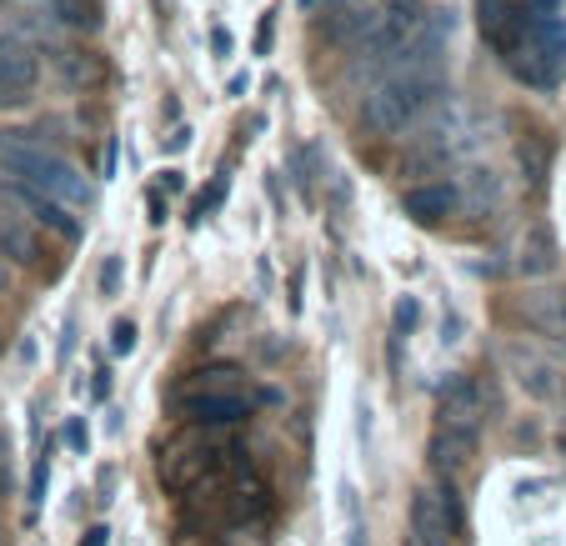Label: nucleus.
I'll return each mask as SVG.
<instances>
[{
    "label": "nucleus",
    "instance_id": "f257e3e1",
    "mask_svg": "<svg viewBox=\"0 0 566 546\" xmlns=\"http://www.w3.org/2000/svg\"><path fill=\"white\" fill-rule=\"evenodd\" d=\"M447 96V75H381L356 106V126L371 140H401L421 120H431V111Z\"/></svg>",
    "mask_w": 566,
    "mask_h": 546
},
{
    "label": "nucleus",
    "instance_id": "f03ea898",
    "mask_svg": "<svg viewBox=\"0 0 566 546\" xmlns=\"http://www.w3.org/2000/svg\"><path fill=\"white\" fill-rule=\"evenodd\" d=\"M235 472H251V461L241 447H231V441H216V437H201V427L191 431V437H181L176 447H166V456H160L156 476L166 492H191V486H221L226 476Z\"/></svg>",
    "mask_w": 566,
    "mask_h": 546
},
{
    "label": "nucleus",
    "instance_id": "7ed1b4c3",
    "mask_svg": "<svg viewBox=\"0 0 566 546\" xmlns=\"http://www.w3.org/2000/svg\"><path fill=\"white\" fill-rule=\"evenodd\" d=\"M0 166H6V176H21V181H31L35 191L55 196V201L65 206H96V186H91V176H81V166L65 161L61 150L51 146H0Z\"/></svg>",
    "mask_w": 566,
    "mask_h": 546
},
{
    "label": "nucleus",
    "instance_id": "20e7f679",
    "mask_svg": "<svg viewBox=\"0 0 566 546\" xmlns=\"http://www.w3.org/2000/svg\"><path fill=\"white\" fill-rule=\"evenodd\" d=\"M461 140H467V130H461L457 120H441V126H427V120H421L417 130H407V146L396 156V176H401V181L441 176L447 166H457Z\"/></svg>",
    "mask_w": 566,
    "mask_h": 546
},
{
    "label": "nucleus",
    "instance_id": "39448f33",
    "mask_svg": "<svg viewBox=\"0 0 566 546\" xmlns=\"http://www.w3.org/2000/svg\"><path fill=\"white\" fill-rule=\"evenodd\" d=\"M0 201H11L25 221L45 225V231H51L55 241H65V246H75V241L86 237V221L75 216V206H65V201H55V196L35 191V186L21 181V176H6V181H0Z\"/></svg>",
    "mask_w": 566,
    "mask_h": 546
},
{
    "label": "nucleus",
    "instance_id": "423d86ee",
    "mask_svg": "<svg viewBox=\"0 0 566 546\" xmlns=\"http://www.w3.org/2000/svg\"><path fill=\"white\" fill-rule=\"evenodd\" d=\"M401 211L407 221H417L421 231H437L451 216H461V186L447 181V176H427V181H407L401 191Z\"/></svg>",
    "mask_w": 566,
    "mask_h": 546
},
{
    "label": "nucleus",
    "instance_id": "0eeeda50",
    "mask_svg": "<svg viewBox=\"0 0 566 546\" xmlns=\"http://www.w3.org/2000/svg\"><path fill=\"white\" fill-rule=\"evenodd\" d=\"M171 407L181 411L186 427L216 431V427H235V421H247L251 411H256V401H251L247 391H241V386H231V391H201V397H176Z\"/></svg>",
    "mask_w": 566,
    "mask_h": 546
},
{
    "label": "nucleus",
    "instance_id": "6e6552de",
    "mask_svg": "<svg viewBox=\"0 0 566 546\" xmlns=\"http://www.w3.org/2000/svg\"><path fill=\"white\" fill-rule=\"evenodd\" d=\"M41 86V51L21 35H0V106H25Z\"/></svg>",
    "mask_w": 566,
    "mask_h": 546
},
{
    "label": "nucleus",
    "instance_id": "1a4fd4ad",
    "mask_svg": "<svg viewBox=\"0 0 566 546\" xmlns=\"http://www.w3.org/2000/svg\"><path fill=\"white\" fill-rule=\"evenodd\" d=\"M526 21H532V15H526V6H516V0H476V31H481V41L492 45L496 61L522 51Z\"/></svg>",
    "mask_w": 566,
    "mask_h": 546
},
{
    "label": "nucleus",
    "instance_id": "9d476101",
    "mask_svg": "<svg viewBox=\"0 0 566 546\" xmlns=\"http://www.w3.org/2000/svg\"><path fill=\"white\" fill-rule=\"evenodd\" d=\"M486 417V391L471 371H447L437 386V421H451V427H481Z\"/></svg>",
    "mask_w": 566,
    "mask_h": 546
},
{
    "label": "nucleus",
    "instance_id": "9b49d317",
    "mask_svg": "<svg viewBox=\"0 0 566 546\" xmlns=\"http://www.w3.org/2000/svg\"><path fill=\"white\" fill-rule=\"evenodd\" d=\"M481 451V427H451V421H437L427 441V461L437 476H461L476 461Z\"/></svg>",
    "mask_w": 566,
    "mask_h": 546
},
{
    "label": "nucleus",
    "instance_id": "f8f14e48",
    "mask_svg": "<svg viewBox=\"0 0 566 546\" xmlns=\"http://www.w3.org/2000/svg\"><path fill=\"white\" fill-rule=\"evenodd\" d=\"M522 326L552 346H566V286H536L522 296Z\"/></svg>",
    "mask_w": 566,
    "mask_h": 546
},
{
    "label": "nucleus",
    "instance_id": "ddd939ff",
    "mask_svg": "<svg viewBox=\"0 0 566 546\" xmlns=\"http://www.w3.org/2000/svg\"><path fill=\"white\" fill-rule=\"evenodd\" d=\"M411 546H457V526L447 522V512H441V496H437V482H421L417 492H411Z\"/></svg>",
    "mask_w": 566,
    "mask_h": 546
},
{
    "label": "nucleus",
    "instance_id": "4468645a",
    "mask_svg": "<svg viewBox=\"0 0 566 546\" xmlns=\"http://www.w3.org/2000/svg\"><path fill=\"white\" fill-rule=\"evenodd\" d=\"M221 512L231 526L241 522H261L271 512V486L266 482H247V472H235L221 482Z\"/></svg>",
    "mask_w": 566,
    "mask_h": 546
},
{
    "label": "nucleus",
    "instance_id": "2eb2a0df",
    "mask_svg": "<svg viewBox=\"0 0 566 546\" xmlns=\"http://www.w3.org/2000/svg\"><path fill=\"white\" fill-rule=\"evenodd\" d=\"M556 261H562V246H556V231L552 221H532L522 237V256H516V271H522L526 281H542L556 271Z\"/></svg>",
    "mask_w": 566,
    "mask_h": 546
},
{
    "label": "nucleus",
    "instance_id": "dca6fc26",
    "mask_svg": "<svg viewBox=\"0 0 566 546\" xmlns=\"http://www.w3.org/2000/svg\"><path fill=\"white\" fill-rule=\"evenodd\" d=\"M0 256L11 261V266H21V271H41L45 246H41V237L31 231L25 216H0Z\"/></svg>",
    "mask_w": 566,
    "mask_h": 546
},
{
    "label": "nucleus",
    "instance_id": "f3484780",
    "mask_svg": "<svg viewBox=\"0 0 566 546\" xmlns=\"http://www.w3.org/2000/svg\"><path fill=\"white\" fill-rule=\"evenodd\" d=\"M45 6V25H61L75 35H96L106 25V6L101 0H41Z\"/></svg>",
    "mask_w": 566,
    "mask_h": 546
},
{
    "label": "nucleus",
    "instance_id": "a211bd4d",
    "mask_svg": "<svg viewBox=\"0 0 566 546\" xmlns=\"http://www.w3.org/2000/svg\"><path fill=\"white\" fill-rule=\"evenodd\" d=\"M506 361H512V371H516V386H522L532 401H552L556 391H562V381H556V366L526 356L522 346H512V351H506Z\"/></svg>",
    "mask_w": 566,
    "mask_h": 546
},
{
    "label": "nucleus",
    "instance_id": "6ab92c4d",
    "mask_svg": "<svg viewBox=\"0 0 566 546\" xmlns=\"http://www.w3.org/2000/svg\"><path fill=\"white\" fill-rule=\"evenodd\" d=\"M516 166H522V181L532 191H542L546 176H552V136L546 130H522L516 136Z\"/></svg>",
    "mask_w": 566,
    "mask_h": 546
},
{
    "label": "nucleus",
    "instance_id": "aec40b11",
    "mask_svg": "<svg viewBox=\"0 0 566 546\" xmlns=\"http://www.w3.org/2000/svg\"><path fill=\"white\" fill-rule=\"evenodd\" d=\"M522 45H532L536 55H546V61L566 75V21L562 15H532V21H526V41Z\"/></svg>",
    "mask_w": 566,
    "mask_h": 546
},
{
    "label": "nucleus",
    "instance_id": "412c9836",
    "mask_svg": "<svg viewBox=\"0 0 566 546\" xmlns=\"http://www.w3.org/2000/svg\"><path fill=\"white\" fill-rule=\"evenodd\" d=\"M241 366L235 361H216V366H201V371H186L181 381L171 386V401L176 397H201V391H231V386H241Z\"/></svg>",
    "mask_w": 566,
    "mask_h": 546
},
{
    "label": "nucleus",
    "instance_id": "4be33fe9",
    "mask_svg": "<svg viewBox=\"0 0 566 546\" xmlns=\"http://www.w3.org/2000/svg\"><path fill=\"white\" fill-rule=\"evenodd\" d=\"M457 186H461V211H496L502 206V181H496L492 166H471Z\"/></svg>",
    "mask_w": 566,
    "mask_h": 546
},
{
    "label": "nucleus",
    "instance_id": "5701e85b",
    "mask_svg": "<svg viewBox=\"0 0 566 546\" xmlns=\"http://www.w3.org/2000/svg\"><path fill=\"white\" fill-rule=\"evenodd\" d=\"M55 61V71H61V81H71V86L81 91H96L101 81H106V65H101V55H81V51H41Z\"/></svg>",
    "mask_w": 566,
    "mask_h": 546
},
{
    "label": "nucleus",
    "instance_id": "b1692460",
    "mask_svg": "<svg viewBox=\"0 0 566 546\" xmlns=\"http://www.w3.org/2000/svg\"><path fill=\"white\" fill-rule=\"evenodd\" d=\"M226 191H231V181H226V176H216V181L206 186V191H201V196H196V201H191V225H201V221H206V216H211V211H221Z\"/></svg>",
    "mask_w": 566,
    "mask_h": 546
},
{
    "label": "nucleus",
    "instance_id": "393cba45",
    "mask_svg": "<svg viewBox=\"0 0 566 546\" xmlns=\"http://www.w3.org/2000/svg\"><path fill=\"white\" fill-rule=\"evenodd\" d=\"M111 351H116V356H130V351H136V326H130V322H116V326H111Z\"/></svg>",
    "mask_w": 566,
    "mask_h": 546
},
{
    "label": "nucleus",
    "instance_id": "a878e982",
    "mask_svg": "<svg viewBox=\"0 0 566 546\" xmlns=\"http://www.w3.org/2000/svg\"><path fill=\"white\" fill-rule=\"evenodd\" d=\"M45 482H51V456L35 461V472H31V506L45 502Z\"/></svg>",
    "mask_w": 566,
    "mask_h": 546
},
{
    "label": "nucleus",
    "instance_id": "bb28decb",
    "mask_svg": "<svg viewBox=\"0 0 566 546\" xmlns=\"http://www.w3.org/2000/svg\"><path fill=\"white\" fill-rule=\"evenodd\" d=\"M120 286V256H106L101 261V296H116Z\"/></svg>",
    "mask_w": 566,
    "mask_h": 546
},
{
    "label": "nucleus",
    "instance_id": "cd10ccee",
    "mask_svg": "<svg viewBox=\"0 0 566 546\" xmlns=\"http://www.w3.org/2000/svg\"><path fill=\"white\" fill-rule=\"evenodd\" d=\"M146 221L150 225H166V216H171V206H166V196H160V186H156V191H146Z\"/></svg>",
    "mask_w": 566,
    "mask_h": 546
},
{
    "label": "nucleus",
    "instance_id": "c85d7f7f",
    "mask_svg": "<svg viewBox=\"0 0 566 546\" xmlns=\"http://www.w3.org/2000/svg\"><path fill=\"white\" fill-rule=\"evenodd\" d=\"M417 316H421V306L417 301H396V332H411V326H417Z\"/></svg>",
    "mask_w": 566,
    "mask_h": 546
},
{
    "label": "nucleus",
    "instance_id": "c756f323",
    "mask_svg": "<svg viewBox=\"0 0 566 546\" xmlns=\"http://www.w3.org/2000/svg\"><path fill=\"white\" fill-rule=\"evenodd\" d=\"M271 35H276V11L261 15V25H256V55H266V51H271Z\"/></svg>",
    "mask_w": 566,
    "mask_h": 546
},
{
    "label": "nucleus",
    "instance_id": "7c9ffc66",
    "mask_svg": "<svg viewBox=\"0 0 566 546\" xmlns=\"http://www.w3.org/2000/svg\"><path fill=\"white\" fill-rule=\"evenodd\" d=\"M186 146H191V126H176L171 136H166V150H171V156H181Z\"/></svg>",
    "mask_w": 566,
    "mask_h": 546
},
{
    "label": "nucleus",
    "instance_id": "2f4dec72",
    "mask_svg": "<svg viewBox=\"0 0 566 546\" xmlns=\"http://www.w3.org/2000/svg\"><path fill=\"white\" fill-rule=\"evenodd\" d=\"M522 6H526V15H556L566 0H522Z\"/></svg>",
    "mask_w": 566,
    "mask_h": 546
},
{
    "label": "nucleus",
    "instance_id": "473e14b6",
    "mask_svg": "<svg viewBox=\"0 0 566 546\" xmlns=\"http://www.w3.org/2000/svg\"><path fill=\"white\" fill-rule=\"evenodd\" d=\"M65 441H71L75 451H86V441H91V437H86V427H81V421H71V427H65Z\"/></svg>",
    "mask_w": 566,
    "mask_h": 546
},
{
    "label": "nucleus",
    "instance_id": "72a5a7b5",
    "mask_svg": "<svg viewBox=\"0 0 566 546\" xmlns=\"http://www.w3.org/2000/svg\"><path fill=\"white\" fill-rule=\"evenodd\" d=\"M211 45H216V55H231V31H226V25H216V31H211Z\"/></svg>",
    "mask_w": 566,
    "mask_h": 546
},
{
    "label": "nucleus",
    "instance_id": "f704fd0d",
    "mask_svg": "<svg viewBox=\"0 0 566 546\" xmlns=\"http://www.w3.org/2000/svg\"><path fill=\"white\" fill-rule=\"evenodd\" d=\"M11 261H6V256H0V296H11V286H15V276H11Z\"/></svg>",
    "mask_w": 566,
    "mask_h": 546
},
{
    "label": "nucleus",
    "instance_id": "c9c22d12",
    "mask_svg": "<svg viewBox=\"0 0 566 546\" xmlns=\"http://www.w3.org/2000/svg\"><path fill=\"white\" fill-rule=\"evenodd\" d=\"M181 186H186L181 171H166V176H160V191H181Z\"/></svg>",
    "mask_w": 566,
    "mask_h": 546
},
{
    "label": "nucleus",
    "instance_id": "e433bc0d",
    "mask_svg": "<svg viewBox=\"0 0 566 546\" xmlns=\"http://www.w3.org/2000/svg\"><path fill=\"white\" fill-rule=\"evenodd\" d=\"M346 546H366V526L352 516V536H346Z\"/></svg>",
    "mask_w": 566,
    "mask_h": 546
},
{
    "label": "nucleus",
    "instance_id": "4c0bfd02",
    "mask_svg": "<svg viewBox=\"0 0 566 546\" xmlns=\"http://www.w3.org/2000/svg\"><path fill=\"white\" fill-rule=\"evenodd\" d=\"M81 546H106V526H91L86 542H81Z\"/></svg>",
    "mask_w": 566,
    "mask_h": 546
},
{
    "label": "nucleus",
    "instance_id": "58836bf2",
    "mask_svg": "<svg viewBox=\"0 0 566 546\" xmlns=\"http://www.w3.org/2000/svg\"><path fill=\"white\" fill-rule=\"evenodd\" d=\"M0 456H6V437H0Z\"/></svg>",
    "mask_w": 566,
    "mask_h": 546
},
{
    "label": "nucleus",
    "instance_id": "ea45409f",
    "mask_svg": "<svg viewBox=\"0 0 566 546\" xmlns=\"http://www.w3.org/2000/svg\"><path fill=\"white\" fill-rule=\"evenodd\" d=\"M407 546H411V542H407Z\"/></svg>",
    "mask_w": 566,
    "mask_h": 546
}]
</instances>
